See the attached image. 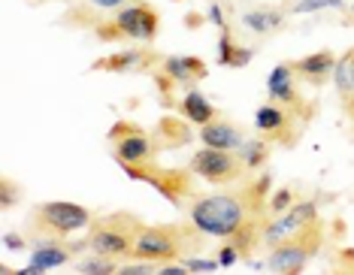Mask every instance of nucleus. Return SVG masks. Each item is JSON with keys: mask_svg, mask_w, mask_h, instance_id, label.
<instances>
[{"mask_svg": "<svg viewBox=\"0 0 354 275\" xmlns=\"http://www.w3.org/2000/svg\"><path fill=\"white\" fill-rule=\"evenodd\" d=\"M272 191V179L267 173L257 176L252 182H243L233 191H221V193H206L197 197L188 209V221L212 239H233L248 221H267L270 200Z\"/></svg>", "mask_w": 354, "mask_h": 275, "instance_id": "1", "label": "nucleus"}, {"mask_svg": "<svg viewBox=\"0 0 354 275\" xmlns=\"http://www.w3.org/2000/svg\"><path fill=\"white\" fill-rule=\"evenodd\" d=\"M200 239H203V233L194 224H188V227H182V224H146L133 242V257L164 266L185 257L191 248H200Z\"/></svg>", "mask_w": 354, "mask_h": 275, "instance_id": "2", "label": "nucleus"}, {"mask_svg": "<svg viewBox=\"0 0 354 275\" xmlns=\"http://www.w3.org/2000/svg\"><path fill=\"white\" fill-rule=\"evenodd\" d=\"M146 224L131 212H109L94 218V224L88 227L85 248L94 254H106V257H133V242L140 236V230Z\"/></svg>", "mask_w": 354, "mask_h": 275, "instance_id": "3", "label": "nucleus"}, {"mask_svg": "<svg viewBox=\"0 0 354 275\" xmlns=\"http://www.w3.org/2000/svg\"><path fill=\"white\" fill-rule=\"evenodd\" d=\"M160 30V15L149 0H133V3L122 6L115 15H109L106 21H100L94 28V37L100 43H115V39H136V43L149 46L155 43Z\"/></svg>", "mask_w": 354, "mask_h": 275, "instance_id": "4", "label": "nucleus"}, {"mask_svg": "<svg viewBox=\"0 0 354 275\" xmlns=\"http://www.w3.org/2000/svg\"><path fill=\"white\" fill-rule=\"evenodd\" d=\"M321 248H324V221L315 218V221L303 224L297 233H291L288 239H281L279 245H272L270 257H267V266L279 275L303 272Z\"/></svg>", "mask_w": 354, "mask_h": 275, "instance_id": "5", "label": "nucleus"}, {"mask_svg": "<svg viewBox=\"0 0 354 275\" xmlns=\"http://www.w3.org/2000/svg\"><path fill=\"white\" fill-rule=\"evenodd\" d=\"M30 239L34 236H76L94 224V212L82 203H70V200H49V203H37L30 212Z\"/></svg>", "mask_w": 354, "mask_h": 275, "instance_id": "6", "label": "nucleus"}, {"mask_svg": "<svg viewBox=\"0 0 354 275\" xmlns=\"http://www.w3.org/2000/svg\"><path fill=\"white\" fill-rule=\"evenodd\" d=\"M127 179L133 182H142L149 188H155L167 203L173 206H182L188 197H194V184H191V169H167V167H158L155 160L149 164H131V167H122Z\"/></svg>", "mask_w": 354, "mask_h": 275, "instance_id": "7", "label": "nucleus"}, {"mask_svg": "<svg viewBox=\"0 0 354 275\" xmlns=\"http://www.w3.org/2000/svg\"><path fill=\"white\" fill-rule=\"evenodd\" d=\"M112 140V158L118 167H131V164H149L158 155V140L155 133H146L140 124L133 121H115L109 131Z\"/></svg>", "mask_w": 354, "mask_h": 275, "instance_id": "8", "label": "nucleus"}, {"mask_svg": "<svg viewBox=\"0 0 354 275\" xmlns=\"http://www.w3.org/2000/svg\"><path fill=\"white\" fill-rule=\"evenodd\" d=\"M188 169L197 179H203L209 184H233V182H243L248 176L236 151L209 149V145H203V149H197L194 155H191Z\"/></svg>", "mask_w": 354, "mask_h": 275, "instance_id": "9", "label": "nucleus"}, {"mask_svg": "<svg viewBox=\"0 0 354 275\" xmlns=\"http://www.w3.org/2000/svg\"><path fill=\"white\" fill-rule=\"evenodd\" d=\"M85 248V239L70 242L67 236H34L30 239V252H28V266L19 269L15 275H37V272H49L67 266L73 257Z\"/></svg>", "mask_w": 354, "mask_h": 275, "instance_id": "10", "label": "nucleus"}, {"mask_svg": "<svg viewBox=\"0 0 354 275\" xmlns=\"http://www.w3.org/2000/svg\"><path fill=\"white\" fill-rule=\"evenodd\" d=\"M267 94H270L272 103H279V106H285L288 112H294L303 124L309 118H315V106H309L306 97L300 94V76H297L294 64H276V67L270 70Z\"/></svg>", "mask_w": 354, "mask_h": 275, "instance_id": "11", "label": "nucleus"}, {"mask_svg": "<svg viewBox=\"0 0 354 275\" xmlns=\"http://www.w3.org/2000/svg\"><path fill=\"white\" fill-rule=\"evenodd\" d=\"M158 70L160 73L155 76V82L160 88V94H167V100H170L173 88H194L209 76V67L200 58H194V55H164Z\"/></svg>", "mask_w": 354, "mask_h": 275, "instance_id": "12", "label": "nucleus"}, {"mask_svg": "<svg viewBox=\"0 0 354 275\" xmlns=\"http://www.w3.org/2000/svg\"><path fill=\"white\" fill-rule=\"evenodd\" d=\"M300 124L303 121L297 118L294 112H288L285 106H279V103H272V100L257 106V112H254V131L279 145H297V140H300Z\"/></svg>", "mask_w": 354, "mask_h": 275, "instance_id": "13", "label": "nucleus"}, {"mask_svg": "<svg viewBox=\"0 0 354 275\" xmlns=\"http://www.w3.org/2000/svg\"><path fill=\"white\" fill-rule=\"evenodd\" d=\"M315 218H318V203L315 200H297L288 212L267 218V224H263V230H261V245H267V248L279 245L281 239H288L291 233H297L303 224L315 221Z\"/></svg>", "mask_w": 354, "mask_h": 275, "instance_id": "14", "label": "nucleus"}, {"mask_svg": "<svg viewBox=\"0 0 354 275\" xmlns=\"http://www.w3.org/2000/svg\"><path fill=\"white\" fill-rule=\"evenodd\" d=\"M164 55H155L149 48H122V52H112L106 58L94 61L91 70L100 73H140V70H151L158 67Z\"/></svg>", "mask_w": 354, "mask_h": 275, "instance_id": "15", "label": "nucleus"}, {"mask_svg": "<svg viewBox=\"0 0 354 275\" xmlns=\"http://www.w3.org/2000/svg\"><path fill=\"white\" fill-rule=\"evenodd\" d=\"M127 3H133V0H79L76 6H70V12L64 15V21L73 24V28L94 30L100 21H106L109 15H115Z\"/></svg>", "mask_w": 354, "mask_h": 275, "instance_id": "16", "label": "nucleus"}, {"mask_svg": "<svg viewBox=\"0 0 354 275\" xmlns=\"http://www.w3.org/2000/svg\"><path fill=\"white\" fill-rule=\"evenodd\" d=\"M200 142L209 145V149H224V151H236L239 145L245 142L243 127H236L227 118H212L209 124L200 127Z\"/></svg>", "mask_w": 354, "mask_h": 275, "instance_id": "17", "label": "nucleus"}, {"mask_svg": "<svg viewBox=\"0 0 354 275\" xmlns=\"http://www.w3.org/2000/svg\"><path fill=\"white\" fill-rule=\"evenodd\" d=\"M336 58H339L336 52H330V48H321V52H312V55H306V58L294 61V70H297V76H300V82L318 88V85H324L327 79L333 76Z\"/></svg>", "mask_w": 354, "mask_h": 275, "instance_id": "18", "label": "nucleus"}, {"mask_svg": "<svg viewBox=\"0 0 354 275\" xmlns=\"http://www.w3.org/2000/svg\"><path fill=\"white\" fill-rule=\"evenodd\" d=\"M176 109H179L182 118H188L191 124H197V127H203V124H209L212 118H218V115H215L212 100H209L206 94H200L197 88H188V91L182 94V100L176 103Z\"/></svg>", "mask_w": 354, "mask_h": 275, "instance_id": "19", "label": "nucleus"}, {"mask_svg": "<svg viewBox=\"0 0 354 275\" xmlns=\"http://www.w3.org/2000/svg\"><path fill=\"white\" fill-rule=\"evenodd\" d=\"M191 127V121L188 118H160V124H158V133H155V140H158V149H182V145H188L191 142V133L188 131Z\"/></svg>", "mask_w": 354, "mask_h": 275, "instance_id": "20", "label": "nucleus"}, {"mask_svg": "<svg viewBox=\"0 0 354 275\" xmlns=\"http://www.w3.org/2000/svg\"><path fill=\"white\" fill-rule=\"evenodd\" d=\"M270 151H272V142L267 140V136H252V140H245L243 145H239L236 155H239V160H243L245 173H257V169L267 167Z\"/></svg>", "mask_w": 354, "mask_h": 275, "instance_id": "21", "label": "nucleus"}, {"mask_svg": "<svg viewBox=\"0 0 354 275\" xmlns=\"http://www.w3.org/2000/svg\"><path fill=\"white\" fill-rule=\"evenodd\" d=\"M245 24L252 34H272V30H279L281 24H285V12L281 10H248L243 12V19H239Z\"/></svg>", "mask_w": 354, "mask_h": 275, "instance_id": "22", "label": "nucleus"}, {"mask_svg": "<svg viewBox=\"0 0 354 275\" xmlns=\"http://www.w3.org/2000/svg\"><path fill=\"white\" fill-rule=\"evenodd\" d=\"M76 269L85 275H106V272H122V263H118V257L88 252V257H82V260L76 263Z\"/></svg>", "mask_w": 354, "mask_h": 275, "instance_id": "23", "label": "nucleus"}, {"mask_svg": "<svg viewBox=\"0 0 354 275\" xmlns=\"http://www.w3.org/2000/svg\"><path fill=\"white\" fill-rule=\"evenodd\" d=\"M236 48H239V43L233 39L230 28H221L218 46H215V61H218L221 67H230V61H233V55H236Z\"/></svg>", "mask_w": 354, "mask_h": 275, "instance_id": "24", "label": "nucleus"}, {"mask_svg": "<svg viewBox=\"0 0 354 275\" xmlns=\"http://www.w3.org/2000/svg\"><path fill=\"white\" fill-rule=\"evenodd\" d=\"M345 0H297L288 12L294 15H309V12H321V10H342Z\"/></svg>", "mask_w": 354, "mask_h": 275, "instance_id": "25", "label": "nucleus"}, {"mask_svg": "<svg viewBox=\"0 0 354 275\" xmlns=\"http://www.w3.org/2000/svg\"><path fill=\"white\" fill-rule=\"evenodd\" d=\"M179 263L185 272H215L221 266L218 257H197V254H185L179 257Z\"/></svg>", "mask_w": 354, "mask_h": 275, "instance_id": "26", "label": "nucleus"}, {"mask_svg": "<svg viewBox=\"0 0 354 275\" xmlns=\"http://www.w3.org/2000/svg\"><path fill=\"white\" fill-rule=\"evenodd\" d=\"M297 203V197H294V191L291 188H279L272 197L267 200V209H270V218L272 215H281V212H288Z\"/></svg>", "mask_w": 354, "mask_h": 275, "instance_id": "27", "label": "nucleus"}, {"mask_svg": "<svg viewBox=\"0 0 354 275\" xmlns=\"http://www.w3.org/2000/svg\"><path fill=\"white\" fill-rule=\"evenodd\" d=\"M0 188H3V197H0V206H3V212H10V209H12V206L21 200V193H25V191H21V188H19V184H15L12 179H3V184H0Z\"/></svg>", "mask_w": 354, "mask_h": 275, "instance_id": "28", "label": "nucleus"}, {"mask_svg": "<svg viewBox=\"0 0 354 275\" xmlns=\"http://www.w3.org/2000/svg\"><path fill=\"white\" fill-rule=\"evenodd\" d=\"M3 248L6 252H30V239L21 233H3Z\"/></svg>", "mask_w": 354, "mask_h": 275, "instance_id": "29", "label": "nucleus"}, {"mask_svg": "<svg viewBox=\"0 0 354 275\" xmlns=\"http://www.w3.org/2000/svg\"><path fill=\"white\" fill-rule=\"evenodd\" d=\"M239 260H243V252H239V248L227 239V245H224L221 252H218V263L224 266V269H230V266H236Z\"/></svg>", "mask_w": 354, "mask_h": 275, "instance_id": "30", "label": "nucleus"}, {"mask_svg": "<svg viewBox=\"0 0 354 275\" xmlns=\"http://www.w3.org/2000/svg\"><path fill=\"white\" fill-rule=\"evenodd\" d=\"M254 58V48H248V46H239L236 48V55H233V61H230V67H245L248 61Z\"/></svg>", "mask_w": 354, "mask_h": 275, "instance_id": "31", "label": "nucleus"}, {"mask_svg": "<svg viewBox=\"0 0 354 275\" xmlns=\"http://www.w3.org/2000/svg\"><path fill=\"white\" fill-rule=\"evenodd\" d=\"M206 19L212 21V24H218V28H227V21H224V12H221V6H218V3L209 6V10H206Z\"/></svg>", "mask_w": 354, "mask_h": 275, "instance_id": "32", "label": "nucleus"}, {"mask_svg": "<svg viewBox=\"0 0 354 275\" xmlns=\"http://www.w3.org/2000/svg\"><path fill=\"white\" fill-rule=\"evenodd\" d=\"M351 52V85H354V48H348Z\"/></svg>", "mask_w": 354, "mask_h": 275, "instance_id": "33", "label": "nucleus"}, {"mask_svg": "<svg viewBox=\"0 0 354 275\" xmlns=\"http://www.w3.org/2000/svg\"><path fill=\"white\" fill-rule=\"evenodd\" d=\"M28 3H58V0H28Z\"/></svg>", "mask_w": 354, "mask_h": 275, "instance_id": "34", "label": "nucleus"}, {"mask_svg": "<svg viewBox=\"0 0 354 275\" xmlns=\"http://www.w3.org/2000/svg\"><path fill=\"white\" fill-rule=\"evenodd\" d=\"M348 10H351V12H354V3H351V6H348Z\"/></svg>", "mask_w": 354, "mask_h": 275, "instance_id": "35", "label": "nucleus"}]
</instances>
